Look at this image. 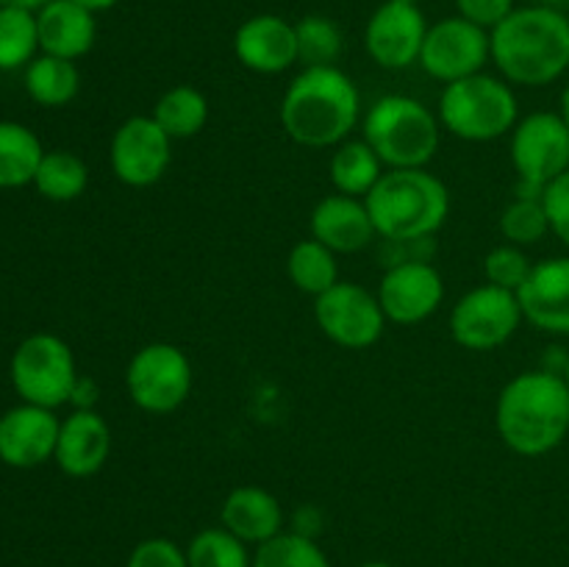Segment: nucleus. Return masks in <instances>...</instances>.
Listing matches in <instances>:
<instances>
[{"label":"nucleus","mask_w":569,"mask_h":567,"mask_svg":"<svg viewBox=\"0 0 569 567\" xmlns=\"http://www.w3.org/2000/svg\"><path fill=\"white\" fill-rule=\"evenodd\" d=\"M492 61L517 87H548L569 70V17L553 6H522L489 31Z\"/></svg>","instance_id":"nucleus-1"},{"label":"nucleus","mask_w":569,"mask_h":567,"mask_svg":"<svg viewBox=\"0 0 569 567\" xmlns=\"http://www.w3.org/2000/svg\"><path fill=\"white\" fill-rule=\"evenodd\" d=\"M495 426L517 456H545L569 434V387L553 370H528L498 395Z\"/></svg>","instance_id":"nucleus-2"},{"label":"nucleus","mask_w":569,"mask_h":567,"mask_svg":"<svg viewBox=\"0 0 569 567\" xmlns=\"http://www.w3.org/2000/svg\"><path fill=\"white\" fill-rule=\"evenodd\" d=\"M359 111V89L337 64L303 67L281 100V126L303 148H333L350 137Z\"/></svg>","instance_id":"nucleus-3"},{"label":"nucleus","mask_w":569,"mask_h":567,"mask_svg":"<svg viewBox=\"0 0 569 567\" xmlns=\"http://www.w3.org/2000/svg\"><path fill=\"white\" fill-rule=\"evenodd\" d=\"M378 237L387 242H426L445 226L450 192L437 176L417 170H389L365 198Z\"/></svg>","instance_id":"nucleus-4"},{"label":"nucleus","mask_w":569,"mask_h":567,"mask_svg":"<svg viewBox=\"0 0 569 567\" xmlns=\"http://www.w3.org/2000/svg\"><path fill=\"white\" fill-rule=\"evenodd\" d=\"M442 122L409 94H387L365 117V142L389 170H417L437 156Z\"/></svg>","instance_id":"nucleus-5"},{"label":"nucleus","mask_w":569,"mask_h":567,"mask_svg":"<svg viewBox=\"0 0 569 567\" xmlns=\"http://www.w3.org/2000/svg\"><path fill=\"white\" fill-rule=\"evenodd\" d=\"M517 115L520 106L511 83L487 72L445 83L439 98V122L467 142H492L506 137L515 131Z\"/></svg>","instance_id":"nucleus-6"},{"label":"nucleus","mask_w":569,"mask_h":567,"mask_svg":"<svg viewBox=\"0 0 569 567\" xmlns=\"http://www.w3.org/2000/svg\"><path fill=\"white\" fill-rule=\"evenodd\" d=\"M9 372L22 404L44 409L67 404L78 384L76 356L70 345L53 334H31L22 339L11 356Z\"/></svg>","instance_id":"nucleus-7"},{"label":"nucleus","mask_w":569,"mask_h":567,"mask_svg":"<svg viewBox=\"0 0 569 567\" xmlns=\"http://www.w3.org/2000/svg\"><path fill=\"white\" fill-rule=\"evenodd\" d=\"M192 361L178 345L150 342L133 354L126 387L133 404L148 415H170L192 392Z\"/></svg>","instance_id":"nucleus-8"},{"label":"nucleus","mask_w":569,"mask_h":567,"mask_svg":"<svg viewBox=\"0 0 569 567\" xmlns=\"http://www.w3.org/2000/svg\"><path fill=\"white\" fill-rule=\"evenodd\" d=\"M520 320L522 306L517 292L483 284L453 306L450 334L467 350H495L515 337Z\"/></svg>","instance_id":"nucleus-9"},{"label":"nucleus","mask_w":569,"mask_h":567,"mask_svg":"<svg viewBox=\"0 0 569 567\" xmlns=\"http://www.w3.org/2000/svg\"><path fill=\"white\" fill-rule=\"evenodd\" d=\"M317 326L339 348L365 350L383 337L387 315L378 295L350 281H337L328 292L315 298Z\"/></svg>","instance_id":"nucleus-10"},{"label":"nucleus","mask_w":569,"mask_h":567,"mask_svg":"<svg viewBox=\"0 0 569 567\" xmlns=\"http://www.w3.org/2000/svg\"><path fill=\"white\" fill-rule=\"evenodd\" d=\"M511 165L520 181L545 189L569 170V126L553 111H537L511 131Z\"/></svg>","instance_id":"nucleus-11"},{"label":"nucleus","mask_w":569,"mask_h":567,"mask_svg":"<svg viewBox=\"0 0 569 567\" xmlns=\"http://www.w3.org/2000/svg\"><path fill=\"white\" fill-rule=\"evenodd\" d=\"M489 59H492V48H489L487 28L459 14L439 20L437 26H428L420 64L437 81L453 83L476 76Z\"/></svg>","instance_id":"nucleus-12"},{"label":"nucleus","mask_w":569,"mask_h":567,"mask_svg":"<svg viewBox=\"0 0 569 567\" xmlns=\"http://www.w3.org/2000/svg\"><path fill=\"white\" fill-rule=\"evenodd\" d=\"M111 170L126 187L161 181L172 161V139L153 117H128L111 137Z\"/></svg>","instance_id":"nucleus-13"},{"label":"nucleus","mask_w":569,"mask_h":567,"mask_svg":"<svg viewBox=\"0 0 569 567\" xmlns=\"http://www.w3.org/2000/svg\"><path fill=\"white\" fill-rule=\"evenodd\" d=\"M428 22L420 6L387 0L372 11L365 28L367 56L383 70H406L417 64L426 42Z\"/></svg>","instance_id":"nucleus-14"},{"label":"nucleus","mask_w":569,"mask_h":567,"mask_svg":"<svg viewBox=\"0 0 569 567\" xmlns=\"http://www.w3.org/2000/svg\"><path fill=\"white\" fill-rule=\"evenodd\" d=\"M445 281L426 259L395 261L378 284V304L387 320L398 326H417L442 306Z\"/></svg>","instance_id":"nucleus-15"},{"label":"nucleus","mask_w":569,"mask_h":567,"mask_svg":"<svg viewBox=\"0 0 569 567\" xmlns=\"http://www.w3.org/2000/svg\"><path fill=\"white\" fill-rule=\"evenodd\" d=\"M61 420L53 409L22 404L0 417V461L17 470L39 467L56 456Z\"/></svg>","instance_id":"nucleus-16"},{"label":"nucleus","mask_w":569,"mask_h":567,"mask_svg":"<svg viewBox=\"0 0 569 567\" xmlns=\"http://www.w3.org/2000/svg\"><path fill=\"white\" fill-rule=\"evenodd\" d=\"M233 53L248 70L278 76L298 61V33L278 14H256L233 33Z\"/></svg>","instance_id":"nucleus-17"},{"label":"nucleus","mask_w":569,"mask_h":567,"mask_svg":"<svg viewBox=\"0 0 569 567\" xmlns=\"http://www.w3.org/2000/svg\"><path fill=\"white\" fill-rule=\"evenodd\" d=\"M522 317L548 334H569V256L533 265L531 276L517 292Z\"/></svg>","instance_id":"nucleus-18"},{"label":"nucleus","mask_w":569,"mask_h":567,"mask_svg":"<svg viewBox=\"0 0 569 567\" xmlns=\"http://www.w3.org/2000/svg\"><path fill=\"white\" fill-rule=\"evenodd\" d=\"M111 431L109 422L94 409H76L61 420L56 442V465L72 478H89L109 461Z\"/></svg>","instance_id":"nucleus-19"},{"label":"nucleus","mask_w":569,"mask_h":567,"mask_svg":"<svg viewBox=\"0 0 569 567\" xmlns=\"http://www.w3.org/2000/svg\"><path fill=\"white\" fill-rule=\"evenodd\" d=\"M311 237L333 253L365 250L378 237L367 203L350 195H328L311 211Z\"/></svg>","instance_id":"nucleus-20"},{"label":"nucleus","mask_w":569,"mask_h":567,"mask_svg":"<svg viewBox=\"0 0 569 567\" xmlns=\"http://www.w3.org/2000/svg\"><path fill=\"white\" fill-rule=\"evenodd\" d=\"M37 28L42 53L70 61L87 56L98 39L94 14L72 0H50L42 6L37 11Z\"/></svg>","instance_id":"nucleus-21"},{"label":"nucleus","mask_w":569,"mask_h":567,"mask_svg":"<svg viewBox=\"0 0 569 567\" xmlns=\"http://www.w3.org/2000/svg\"><path fill=\"white\" fill-rule=\"evenodd\" d=\"M222 528L242 543L259 548L267 539L283 531V509L272 493L261 487H237L228 493L220 511Z\"/></svg>","instance_id":"nucleus-22"},{"label":"nucleus","mask_w":569,"mask_h":567,"mask_svg":"<svg viewBox=\"0 0 569 567\" xmlns=\"http://www.w3.org/2000/svg\"><path fill=\"white\" fill-rule=\"evenodd\" d=\"M42 156V142L31 128L0 120V187L14 189L33 183Z\"/></svg>","instance_id":"nucleus-23"},{"label":"nucleus","mask_w":569,"mask_h":567,"mask_svg":"<svg viewBox=\"0 0 569 567\" xmlns=\"http://www.w3.org/2000/svg\"><path fill=\"white\" fill-rule=\"evenodd\" d=\"M383 176V161L365 139H345L331 156V183L339 195L367 198Z\"/></svg>","instance_id":"nucleus-24"},{"label":"nucleus","mask_w":569,"mask_h":567,"mask_svg":"<svg viewBox=\"0 0 569 567\" xmlns=\"http://www.w3.org/2000/svg\"><path fill=\"white\" fill-rule=\"evenodd\" d=\"M26 89L39 106L59 109V106H67L78 94L81 72H78L76 61L42 53L28 64Z\"/></svg>","instance_id":"nucleus-25"},{"label":"nucleus","mask_w":569,"mask_h":567,"mask_svg":"<svg viewBox=\"0 0 569 567\" xmlns=\"http://www.w3.org/2000/svg\"><path fill=\"white\" fill-rule=\"evenodd\" d=\"M150 117L164 128L170 139H189L203 131L206 120H209V100L194 87L181 83L161 94Z\"/></svg>","instance_id":"nucleus-26"},{"label":"nucleus","mask_w":569,"mask_h":567,"mask_svg":"<svg viewBox=\"0 0 569 567\" xmlns=\"http://www.w3.org/2000/svg\"><path fill=\"white\" fill-rule=\"evenodd\" d=\"M89 183V167L81 156L70 150H50L39 161V170L33 176V187L39 195L56 203H70L81 198Z\"/></svg>","instance_id":"nucleus-27"},{"label":"nucleus","mask_w":569,"mask_h":567,"mask_svg":"<svg viewBox=\"0 0 569 567\" xmlns=\"http://www.w3.org/2000/svg\"><path fill=\"white\" fill-rule=\"evenodd\" d=\"M287 272L300 292L320 298L322 292H328L339 281L337 253L322 242H317L315 237L303 239V242L289 250Z\"/></svg>","instance_id":"nucleus-28"},{"label":"nucleus","mask_w":569,"mask_h":567,"mask_svg":"<svg viewBox=\"0 0 569 567\" xmlns=\"http://www.w3.org/2000/svg\"><path fill=\"white\" fill-rule=\"evenodd\" d=\"M39 50L37 14L14 6H0V70L31 64Z\"/></svg>","instance_id":"nucleus-29"},{"label":"nucleus","mask_w":569,"mask_h":567,"mask_svg":"<svg viewBox=\"0 0 569 567\" xmlns=\"http://www.w3.org/2000/svg\"><path fill=\"white\" fill-rule=\"evenodd\" d=\"M189 567H253L248 543L228 528H203L187 545Z\"/></svg>","instance_id":"nucleus-30"},{"label":"nucleus","mask_w":569,"mask_h":567,"mask_svg":"<svg viewBox=\"0 0 569 567\" xmlns=\"http://www.w3.org/2000/svg\"><path fill=\"white\" fill-rule=\"evenodd\" d=\"M253 567H331L317 539L295 531H281L256 548Z\"/></svg>","instance_id":"nucleus-31"},{"label":"nucleus","mask_w":569,"mask_h":567,"mask_svg":"<svg viewBox=\"0 0 569 567\" xmlns=\"http://www.w3.org/2000/svg\"><path fill=\"white\" fill-rule=\"evenodd\" d=\"M298 33V61L303 67H333L342 56L345 37L339 26L328 17L311 14L295 26Z\"/></svg>","instance_id":"nucleus-32"},{"label":"nucleus","mask_w":569,"mask_h":567,"mask_svg":"<svg viewBox=\"0 0 569 567\" xmlns=\"http://www.w3.org/2000/svg\"><path fill=\"white\" fill-rule=\"evenodd\" d=\"M550 231L542 198H515L500 215V233L509 245H537Z\"/></svg>","instance_id":"nucleus-33"},{"label":"nucleus","mask_w":569,"mask_h":567,"mask_svg":"<svg viewBox=\"0 0 569 567\" xmlns=\"http://www.w3.org/2000/svg\"><path fill=\"white\" fill-rule=\"evenodd\" d=\"M533 265L522 248L517 245H500V248L489 250L487 259H483V272H487V281L492 287L509 289V292H520L522 284L531 276Z\"/></svg>","instance_id":"nucleus-34"},{"label":"nucleus","mask_w":569,"mask_h":567,"mask_svg":"<svg viewBox=\"0 0 569 567\" xmlns=\"http://www.w3.org/2000/svg\"><path fill=\"white\" fill-rule=\"evenodd\" d=\"M126 567H189L187 550L167 537L142 539L128 556Z\"/></svg>","instance_id":"nucleus-35"},{"label":"nucleus","mask_w":569,"mask_h":567,"mask_svg":"<svg viewBox=\"0 0 569 567\" xmlns=\"http://www.w3.org/2000/svg\"><path fill=\"white\" fill-rule=\"evenodd\" d=\"M542 203L548 211L550 231L569 248V170L545 187Z\"/></svg>","instance_id":"nucleus-36"},{"label":"nucleus","mask_w":569,"mask_h":567,"mask_svg":"<svg viewBox=\"0 0 569 567\" xmlns=\"http://www.w3.org/2000/svg\"><path fill=\"white\" fill-rule=\"evenodd\" d=\"M453 3H456V11H459V17L487 28V31L498 28L500 22L517 9L515 0H453Z\"/></svg>","instance_id":"nucleus-37"},{"label":"nucleus","mask_w":569,"mask_h":567,"mask_svg":"<svg viewBox=\"0 0 569 567\" xmlns=\"http://www.w3.org/2000/svg\"><path fill=\"white\" fill-rule=\"evenodd\" d=\"M320 528H322L320 511L309 509V506H306V509H300L292 520V531L303 534V537H309V539H317Z\"/></svg>","instance_id":"nucleus-38"},{"label":"nucleus","mask_w":569,"mask_h":567,"mask_svg":"<svg viewBox=\"0 0 569 567\" xmlns=\"http://www.w3.org/2000/svg\"><path fill=\"white\" fill-rule=\"evenodd\" d=\"M72 404H76V409H92V404L98 400V387H94L92 381H83V378H78L76 389H72Z\"/></svg>","instance_id":"nucleus-39"},{"label":"nucleus","mask_w":569,"mask_h":567,"mask_svg":"<svg viewBox=\"0 0 569 567\" xmlns=\"http://www.w3.org/2000/svg\"><path fill=\"white\" fill-rule=\"evenodd\" d=\"M72 3L83 6V9H87V11H92V14H98V11L114 9V6L120 3V0H72Z\"/></svg>","instance_id":"nucleus-40"},{"label":"nucleus","mask_w":569,"mask_h":567,"mask_svg":"<svg viewBox=\"0 0 569 567\" xmlns=\"http://www.w3.org/2000/svg\"><path fill=\"white\" fill-rule=\"evenodd\" d=\"M48 3L50 0H0V6H14V9H28V11H39Z\"/></svg>","instance_id":"nucleus-41"},{"label":"nucleus","mask_w":569,"mask_h":567,"mask_svg":"<svg viewBox=\"0 0 569 567\" xmlns=\"http://www.w3.org/2000/svg\"><path fill=\"white\" fill-rule=\"evenodd\" d=\"M561 117H565V122L569 126V83L565 92H561Z\"/></svg>","instance_id":"nucleus-42"},{"label":"nucleus","mask_w":569,"mask_h":567,"mask_svg":"<svg viewBox=\"0 0 569 567\" xmlns=\"http://www.w3.org/2000/svg\"><path fill=\"white\" fill-rule=\"evenodd\" d=\"M361 567H392V565H389V561H367V565Z\"/></svg>","instance_id":"nucleus-43"},{"label":"nucleus","mask_w":569,"mask_h":567,"mask_svg":"<svg viewBox=\"0 0 569 567\" xmlns=\"http://www.w3.org/2000/svg\"><path fill=\"white\" fill-rule=\"evenodd\" d=\"M561 378H565V384L569 387V361H567V367H565V376H561Z\"/></svg>","instance_id":"nucleus-44"},{"label":"nucleus","mask_w":569,"mask_h":567,"mask_svg":"<svg viewBox=\"0 0 569 567\" xmlns=\"http://www.w3.org/2000/svg\"><path fill=\"white\" fill-rule=\"evenodd\" d=\"M398 3H411V6H420V0H398Z\"/></svg>","instance_id":"nucleus-45"}]
</instances>
